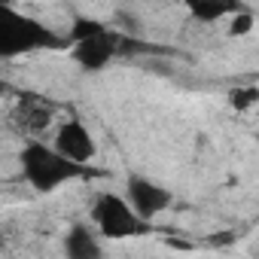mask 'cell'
<instances>
[{
    "instance_id": "6da1fadb",
    "label": "cell",
    "mask_w": 259,
    "mask_h": 259,
    "mask_svg": "<svg viewBox=\"0 0 259 259\" xmlns=\"http://www.w3.org/2000/svg\"><path fill=\"white\" fill-rule=\"evenodd\" d=\"M19 165H22V177L34 192H55L73 180H85L95 177V165L85 162H73L70 156H64L55 144H46L40 138H31L22 153H19Z\"/></svg>"
},
{
    "instance_id": "7a4b0ae2",
    "label": "cell",
    "mask_w": 259,
    "mask_h": 259,
    "mask_svg": "<svg viewBox=\"0 0 259 259\" xmlns=\"http://www.w3.org/2000/svg\"><path fill=\"white\" fill-rule=\"evenodd\" d=\"M67 46H70L67 34H58L46 22L25 16V13L13 10L10 4L0 7V58L4 61L22 58L31 52H58Z\"/></svg>"
},
{
    "instance_id": "3957f363",
    "label": "cell",
    "mask_w": 259,
    "mask_h": 259,
    "mask_svg": "<svg viewBox=\"0 0 259 259\" xmlns=\"http://www.w3.org/2000/svg\"><path fill=\"white\" fill-rule=\"evenodd\" d=\"M67 40H70L67 52L82 73H98V70L110 67V61L125 46L122 34H116L110 25H104L101 19H92V16H76L67 28Z\"/></svg>"
},
{
    "instance_id": "277c9868",
    "label": "cell",
    "mask_w": 259,
    "mask_h": 259,
    "mask_svg": "<svg viewBox=\"0 0 259 259\" xmlns=\"http://www.w3.org/2000/svg\"><path fill=\"white\" fill-rule=\"evenodd\" d=\"M89 217L104 241H128V238H138L150 229V220H144L135 210V204L119 192H98Z\"/></svg>"
},
{
    "instance_id": "5b68a950",
    "label": "cell",
    "mask_w": 259,
    "mask_h": 259,
    "mask_svg": "<svg viewBox=\"0 0 259 259\" xmlns=\"http://www.w3.org/2000/svg\"><path fill=\"white\" fill-rule=\"evenodd\" d=\"M125 198L132 201L135 210L144 220H150V223L174 204V192L168 186L144 177V174H128V180H125Z\"/></svg>"
},
{
    "instance_id": "8992f818",
    "label": "cell",
    "mask_w": 259,
    "mask_h": 259,
    "mask_svg": "<svg viewBox=\"0 0 259 259\" xmlns=\"http://www.w3.org/2000/svg\"><path fill=\"white\" fill-rule=\"evenodd\" d=\"M64 156H70L73 162H85V165H95L98 159V144L89 132V125L79 122V119H67L55 128V141H52Z\"/></svg>"
},
{
    "instance_id": "52a82bcc",
    "label": "cell",
    "mask_w": 259,
    "mask_h": 259,
    "mask_svg": "<svg viewBox=\"0 0 259 259\" xmlns=\"http://www.w3.org/2000/svg\"><path fill=\"white\" fill-rule=\"evenodd\" d=\"M13 119H16V125L22 128V132H28V135L37 138V135H43L46 128L52 125L55 107L49 101H43L40 95H19L16 110H13Z\"/></svg>"
},
{
    "instance_id": "ba28073f",
    "label": "cell",
    "mask_w": 259,
    "mask_h": 259,
    "mask_svg": "<svg viewBox=\"0 0 259 259\" xmlns=\"http://www.w3.org/2000/svg\"><path fill=\"white\" fill-rule=\"evenodd\" d=\"M186 13L201 22V25H213V22H223V19H232L238 10H244L247 4L244 0H183Z\"/></svg>"
},
{
    "instance_id": "9c48e42d",
    "label": "cell",
    "mask_w": 259,
    "mask_h": 259,
    "mask_svg": "<svg viewBox=\"0 0 259 259\" xmlns=\"http://www.w3.org/2000/svg\"><path fill=\"white\" fill-rule=\"evenodd\" d=\"M64 253L70 259H101L104 247H101V232L89 229V226H70V232L64 235Z\"/></svg>"
},
{
    "instance_id": "30bf717a",
    "label": "cell",
    "mask_w": 259,
    "mask_h": 259,
    "mask_svg": "<svg viewBox=\"0 0 259 259\" xmlns=\"http://www.w3.org/2000/svg\"><path fill=\"white\" fill-rule=\"evenodd\" d=\"M256 104H259V89H256V85H238V89L229 92V107H232L235 113H247V110H253Z\"/></svg>"
},
{
    "instance_id": "8fae6325",
    "label": "cell",
    "mask_w": 259,
    "mask_h": 259,
    "mask_svg": "<svg viewBox=\"0 0 259 259\" xmlns=\"http://www.w3.org/2000/svg\"><path fill=\"white\" fill-rule=\"evenodd\" d=\"M253 25H256V16H253L250 7H244L229 19V37H247L253 31Z\"/></svg>"
},
{
    "instance_id": "7c38bea8",
    "label": "cell",
    "mask_w": 259,
    "mask_h": 259,
    "mask_svg": "<svg viewBox=\"0 0 259 259\" xmlns=\"http://www.w3.org/2000/svg\"><path fill=\"white\" fill-rule=\"evenodd\" d=\"M4 4H10V0H4Z\"/></svg>"
}]
</instances>
